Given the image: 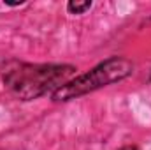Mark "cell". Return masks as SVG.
Here are the masks:
<instances>
[{
  "instance_id": "obj_4",
  "label": "cell",
  "mask_w": 151,
  "mask_h": 150,
  "mask_svg": "<svg viewBox=\"0 0 151 150\" xmlns=\"http://www.w3.org/2000/svg\"><path fill=\"white\" fill-rule=\"evenodd\" d=\"M119 150H139L137 147H134V145H127V147H121Z\"/></svg>"
},
{
  "instance_id": "obj_1",
  "label": "cell",
  "mask_w": 151,
  "mask_h": 150,
  "mask_svg": "<svg viewBox=\"0 0 151 150\" xmlns=\"http://www.w3.org/2000/svg\"><path fill=\"white\" fill-rule=\"evenodd\" d=\"M76 74L74 66L65 64H21L12 62L4 71V83L19 99H37L47 92H56Z\"/></svg>"
},
{
  "instance_id": "obj_3",
  "label": "cell",
  "mask_w": 151,
  "mask_h": 150,
  "mask_svg": "<svg viewBox=\"0 0 151 150\" xmlns=\"http://www.w3.org/2000/svg\"><path fill=\"white\" fill-rule=\"evenodd\" d=\"M90 7H91V2H90V0H83V2H79V0H70V2L67 4V9H69L72 14H83V12H86Z\"/></svg>"
},
{
  "instance_id": "obj_2",
  "label": "cell",
  "mask_w": 151,
  "mask_h": 150,
  "mask_svg": "<svg viewBox=\"0 0 151 150\" xmlns=\"http://www.w3.org/2000/svg\"><path fill=\"white\" fill-rule=\"evenodd\" d=\"M134 73V64L127 58L113 57L102 64H99L95 69H91L86 74L77 76L76 79H70L63 87H60L53 94V101H70L79 95L95 92L102 87H107L111 83L121 81Z\"/></svg>"
}]
</instances>
